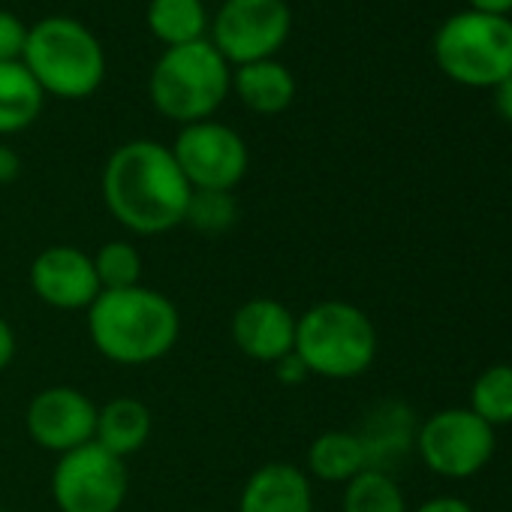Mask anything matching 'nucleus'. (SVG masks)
Listing matches in <instances>:
<instances>
[{
    "label": "nucleus",
    "instance_id": "obj_1",
    "mask_svg": "<svg viewBox=\"0 0 512 512\" xmlns=\"http://www.w3.org/2000/svg\"><path fill=\"white\" fill-rule=\"evenodd\" d=\"M190 184L172 148L154 139H133L112 151L103 169L109 214L133 235H163L184 223Z\"/></svg>",
    "mask_w": 512,
    "mask_h": 512
},
{
    "label": "nucleus",
    "instance_id": "obj_2",
    "mask_svg": "<svg viewBox=\"0 0 512 512\" xmlns=\"http://www.w3.org/2000/svg\"><path fill=\"white\" fill-rule=\"evenodd\" d=\"M181 335V314L169 296L151 287L103 290L88 308V338L94 350L127 368L160 362Z\"/></svg>",
    "mask_w": 512,
    "mask_h": 512
},
{
    "label": "nucleus",
    "instance_id": "obj_3",
    "mask_svg": "<svg viewBox=\"0 0 512 512\" xmlns=\"http://www.w3.org/2000/svg\"><path fill=\"white\" fill-rule=\"evenodd\" d=\"M380 341L371 317L341 299L311 305L296 317L293 353L311 377L353 380L362 377L377 359Z\"/></svg>",
    "mask_w": 512,
    "mask_h": 512
},
{
    "label": "nucleus",
    "instance_id": "obj_4",
    "mask_svg": "<svg viewBox=\"0 0 512 512\" xmlns=\"http://www.w3.org/2000/svg\"><path fill=\"white\" fill-rule=\"evenodd\" d=\"M22 64L43 94L58 100H85L106 79V52L100 40L70 16H49L28 28Z\"/></svg>",
    "mask_w": 512,
    "mask_h": 512
},
{
    "label": "nucleus",
    "instance_id": "obj_5",
    "mask_svg": "<svg viewBox=\"0 0 512 512\" xmlns=\"http://www.w3.org/2000/svg\"><path fill=\"white\" fill-rule=\"evenodd\" d=\"M229 91L232 70L211 40L166 49L148 79L154 109L181 127L208 121L223 106Z\"/></svg>",
    "mask_w": 512,
    "mask_h": 512
},
{
    "label": "nucleus",
    "instance_id": "obj_6",
    "mask_svg": "<svg viewBox=\"0 0 512 512\" xmlns=\"http://www.w3.org/2000/svg\"><path fill=\"white\" fill-rule=\"evenodd\" d=\"M434 61L458 85L494 88L512 76V22L473 10L455 13L434 37Z\"/></svg>",
    "mask_w": 512,
    "mask_h": 512
},
{
    "label": "nucleus",
    "instance_id": "obj_7",
    "mask_svg": "<svg viewBox=\"0 0 512 512\" xmlns=\"http://www.w3.org/2000/svg\"><path fill=\"white\" fill-rule=\"evenodd\" d=\"M416 452L422 464L443 479L476 476L494 455L497 437L470 407H446L416 428Z\"/></svg>",
    "mask_w": 512,
    "mask_h": 512
},
{
    "label": "nucleus",
    "instance_id": "obj_8",
    "mask_svg": "<svg viewBox=\"0 0 512 512\" xmlns=\"http://www.w3.org/2000/svg\"><path fill=\"white\" fill-rule=\"evenodd\" d=\"M293 13L287 0H223L211 22V46L226 64L269 61L290 40Z\"/></svg>",
    "mask_w": 512,
    "mask_h": 512
},
{
    "label": "nucleus",
    "instance_id": "obj_9",
    "mask_svg": "<svg viewBox=\"0 0 512 512\" xmlns=\"http://www.w3.org/2000/svg\"><path fill=\"white\" fill-rule=\"evenodd\" d=\"M130 476L124 458L100 443H85L58 455L52 470V500L61 512H121Z\"/></svg>",
    "mask_w": 512,
    "mask_h": 512
},
{
    "label": "nucleus",
    "instance_id": "obj_10",
    "mask_svg": "<svg viewBox=\"0 0 512 512\" xmlns=\"http://www.w3.org/2000/svg\"><path fill=\"white\" fill-rule=\"evenodd\" d=\"M172 157L190 190L232 193L244 181L250 166L247 142L232 127L214 118L181 127L172 145Z\"/></svg>",
    "mask_w": 512,
    "mask_h": 512
},
{
    "label": "nucleus",
    "instance_id": "obj_11",
    "mask_svg": "<svg viewBox=\"0 0 512 512\" xmlns=\"http://www.w3.org/2000/svg\"><path fill=\"white\" fill-rule=\"evenodd\" d=\"M97 404L76 386H49L37 392L25 410V428L40 449L73 452L85 443H94L97 431Z\"/></svg>",
    "mask_w": 512,
    "mask_h": 512
},
{
    "label": "nucleus",
    "instance_id": "obj_12",
    "mask_svg": "<svg viewBox=\"0 0 512 512\" xmlns=\"http://www.w3.org/2000/svg\"><path fill=\"white\" fill-rule=\"evenodd\" d=\"M34 296L55 311H88L100 296V281L91 253L73 244H52L40 250L31 263Z\"/></svg>",
    "mask_w": 512,
    "mask_h": 512
},
{
    "label": "nucleus",
    "instance_id": "obj_13",
    "mask_svg": "<svg viewBox=\"0 0 512 512\" xmlns=\"http://www.w3.org/2000/svg\"><path fill=\"white\" fill-rule=\"evenodd\" d=\"M232 344L253 362L278 365L293 353L296 344V314L269 296L247 299L235 308L229 323Z\"/></svg>",
    "mask_w": 512,
    "mask_h": 512
},
{
    "label": "nucleus",
    "instance_id": "obj_14",
    "mask_svg": "<svg viewBox=\"0 0 512 512\" xmlns=\"http://www.w3.org/2000/svg\"><path fill=\"white\" fill-rule=\"evenodd\" d=\"M238 512H314L311 476L290 461L256 467L238 494Z\"/></svg>",
    "mask_w": 512,
    "mask_h": 512
},
{
    "label": "nucleus",
    "instance_id": "obj_15",
    "mask_svg": "<svg viewBox=\"0 0 512 512\" xmlns=\"http://www.w3.org/2000/svg\"><path fill=\"white\" fill-rule=\"evenodd\" d=\"M232 91L256 115H281L296 100V76L275 58L256 61L232 73Z\"/></svg>",
    "mask_w": 512,
    "mask_h": 512
},
{
    "label": "nucleus",
    "instance_id": "obj_16",
    "mask_svg": "<svg viewBox=\"0 0 512 512\" xmlns=\"http://www.w3.org/2000/svg\"><path fill=\"white\" fill-rule=\"evenodd\" d=\"M151 437V410L139 398H112L97 410L94 443L106 452L127 458L139 452Z\"/></svg>",
    "mask_w": 512,
    "mask_h": 512
},
{
    "label": "nucleus",
    "instance_id": "obj_17",
    "mask_svg": "<svg viewBox=\"0 0 512 512\" xmlns=\"http://www.w3.org/2000/svg\"><path fill=\"white\" fill-rule=\"evenodd\" d=\"M308 476L332 485H347L368 470V455L356 431H323L308 446Z\"/></svg>",
    "mask_w": 512,
    "mask_h": 512
},
{
    "label": "nucleus",
    "instance_id": "obj_18",
    "mask_svg": "<svg viewBox=\"0 0 512 512\" xmlns=\"http://www.w3.org/2000/svg\"><path fill=\"white\" fill-rule=\"evenodd\" d=\"M46 94L22 61L0 64V136L28 130L43 112Z\"/></svg>",
    "mask_w": 512,
    "mask_h": 512
},
{
    "label": "nucleus",
    "instance_id": "obj_19",
    "mask_svg": "<svg viewBox=\"0 0 512 512\" xmlns=\"http://www.w3.org/2000/svg\"><path fill=\"white\" fill-rule=\"evenodd\" d=\"M356 434L365 446L368 467H374V470H386L389 458H395L416 440L410 410L401 404H380L371 413V419L365 422V428Z\"/></svg>",
    "mask_w": 512,
    "mask_h": 512
},
{
    "label": "nucleus",
    "instance_id": "obj_20",
    "mask_svg": "<svg viewBox=\"0 0 512 512\" xmlns=\"http://www.w3.org/2000/svg\"><path fill=\"white\" fill-rule=\"evenodd\" d=\"M148 28L166 49H175L205 40L208 13L202 0H151Z\"/></svg>",
    "mask_w": 512,
    "mask_h": 512
},
{
    "label": "nucleus",
    "instance_id": "obj_21",
    "mask_svg": "<svg viewBox=\"0 0 512 512\" xmlns=\"http://www.w3.org/2000/svg\"><path fill=\"white\" fill-rule=\"evenodd\" d=\"M338 512H410L401 485L386 470H362L344 485Z\"/></svg>",
    "mask_w": 512,
    "mask_h": 512
},
{
    "label": "nucleus",
    "instance_id": "obj_22",
    "mask_svg": "<svg viewBox=\"0 0 512 512\" xmlns=\"http://www.w3.org/2000/svg\"><path fill=\"white\" fill-rule=\"evenodd\" d=\"M470 410L491 428L512 425V365L485 368L470 386Z\"/></svg>",
    "mask_w": 512,
    "mask_h": 512
},
{
    "label": "nucleus",
    "instance_id": "obj_23",
    "mask_svg": "<svg viewBox=\"0 0 512 512\" xmlns=\"http://www.w3.org/2000/svg\"><path fill=\"white\" fill-rule=\"evenodd\" d=\"M91 263L103 290H130L142 284V253L136 244L124 238H112L100 244L97 253H91Z\"/></svg>",
    "mask_w": 512,
    "mask_h": 512
},
{
    "label": "nucleus",
    "instance_id": "obj_24",
    "mask_svg": "<svg viewBox=\"0 0 512 512\" xmlns=\"http://www.w3.org/2000/svg\"><path fill=\"white\" fill-rule=\"evenodd\" d=\"M235 220H238V202L232 193H223V190H193L190 193L184 223L193 226L196 232L220 235V232L232 229Z\"/></svg>",
    "mask_w": 512,
    "mask_h": 512
},
{
    "label": "nucleus",
    "instance_id": "obj_25",
    "mask_svg": "<svg viewBox=\"0 0 512 512\" xmlns=\"http://www.w3.org/2000/svg\"><path fill=\"white\" fill-rule=\"evenodd\" d=\"M25 40H28L25 22L10 10H0V64H4V61H22Z\"/></svg>",
    "mask_w": 512,
    "mask_h": 512
},
{
    "label": "nucleus",
    "instance_id": "obj_26",
    "mask_svg": "<svg viewBox=\"0 0 512 512\" xmlns=\"http://www.w3.org/2000/svg\"><path fill=\"white\" fill-rule=\"evenodd\" d=\"M413 512H476L467 500L455 497V494H440V497H431L425 503H419Z\"/></svg>",
    "mask_w": 512,
    "mask_h": 512
},
{
    "label": "nucleus",
    "instance_id": "obj_27",
    "mask_svg": "<svg viewBox=\"0 0 512 512\" xmlns=\"http://www.w3.org/2000/svg\"><path fill=\"white\" fill-rule=\"evenodd\" d=\"M22 172V157L16 148L0 145V184H13Z\"/></svg>",
    "mask_w": 512,
    "mask_h": 512
},
{
    "label": "nucleus",
    "instance_id": "obj_28",
    "mask_svg": "<svg viewBox=\"0 0 512 512\" xmlns=\"http://www.w3.org/2000/svg\"><path fill=\"white\" fill-rule=\"evenodd\" d=\"M16 359V332L13 326L0 317V371H7Z\"/></svg>",
    "mask_w": 512,
    "mask_h": 512
},
{
    "label": "nucleus",
    "instance_id": "obj_29",
    "mask_svg": "<svg viewBox=\"0 0 512 512\" xmlns=\"http://www.w3.org/2000/svg\"><path fill=\"white\" fill-rule=\"evenodd\" d=\"M494 109L503 121L512 124V76H506L503 82L494 85Z\"/></svg>",
    "mask_w": 512,
    "mask_h": 512
},
{
    "label": "nucleus",
    "instance_id": "obj_30",
    "mask_svg": "<svg viewBox=\"0 0 512 512\" xmlns=\"http://www.w3.org/2000/svg\"><path fill=\"white\" fill-rule=\"evenodd\" d=\"M275 371H278V377H281L284 383H302V380L311 377V374L305 371V365L296 359V353H290L287 359H281V362L275 365Z\"/></svg>",
    "mask_w": 512,
    "mask_h": 512
},
{
    "label": "nucleus",
    "instance_id": "obj_31",
    "mask_svg": "<svg viewBox=\"0 0 512 512\" xmlns=\"http://www.w3.org/2000/svg\"><path fill=\"white\" fill-rule=\"evenodd\" d=\"M473 13H485V16H506L512 13V0H467Z\"/></svg>",
    "mask_w": 512,
    "mask_h": 512
},
{
    "label": "nucleus",
    "instance_id": "obj_32",
    "mask_svg": "<svg viewBox=\"0 0 512 512\" xmlns=\"http://www.w3.org/2000/svg\"><path fill=\"white\" fill-rule=\"evenodd\" d=\"M314 512H329V509H314Z\"/></svg>",
    "mask_w": 512,
    "mask_h": 512
},
{
    "label": "nucleus",
    "instance_id": "obj_33",
    "mask_svg": "<svg viewBox=\"0 0 512 512\" xmlns=\"http://www.w3.org/2000/svg\"><path fill=\"white\" fill-rule=\"evenodd\" d=\"M0 512H7V509H0Z\"/></svg>",
    "mask_w": 512,
    "mask_h": 512
}]
</instances>
